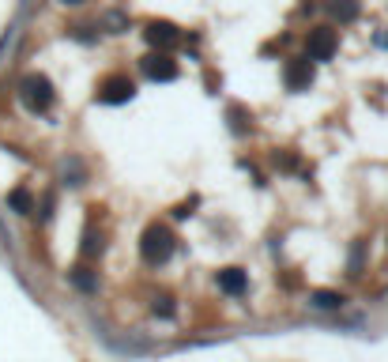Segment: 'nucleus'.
I'll list each match as a JSON object with an SVG mask.
<instances>
[{"instance_id":"f257e3e1","label":"nucleus","mask_w":388,"mask_h":362,"mask_svg":"<svg viewBox=\"0 0 388 362\" xmlns=\"http://www.w3.org/2000/svg\"><path fill=\"white\" fill-rule=\"evenodd\" d=\"M174 246H177V238H174V230L166 223H151L147 230H143V238H140V253L154 268L166 265V260L174 257Z\"/></svg>"},{"instance_id":"f03ea898","label":"nucleus","mask_w":388,"mask_h":362,"mask_svg":"<svg viewBox=\"0 0 388 362\" xmlns=\"http://www.w3.org/2000/svg\"><path fill=\"white\" fill-rule=\"evenodd\" d=\"M19 102H23L30 114H46V109L53 106V83L42 72L23 76V83H19Z\"/></svg>"},{"instance_id":"7ed1b4c3","label":"nucleus","mask_w":388,"mask_h":362,"mask_svg":"<svg viewBox=\"0 0 388 362\" xmlns=\"http://www.w3.org/2000/svg\"><path fill=\"white\" fill-rule=\"evenodd\" d=\"M339 53V30L336 23H320L309 30V38H305V57L309 61H332Z\"/></svg>"},{"instance_id":"20e7f679","label":"nucleus","mask_w":388,"mask_h":362,"mask_svg":"<svg viewBox=\"0 0 388 362\" xmlns=\"http://www.w3.org/2000/svg\"><path fill=\"white\" fill-rule=\"evenodd\" d=\"M140 72H143V80H151V83H170V80H177V61L166 49H154L140 61Z\"/></svg>"},{"instance_id":"39448f33","label":"nucleus","mask_w":388,"mask_h":362,"mask_svg":"<svg viewBox=\"0 0 388 362\" xmlns=\"http://www.w3.org/2000/svg\"><path fill=\"white\" fill-rule=\"evenodd\" d=\"M132 95H136V87H132L128 76H109V80L98 83V102H106V106H121Z\"/></svg>"},{"instance_id":"423d86ee","label":"nucleus","mask_w":388,"mask_h":362,"mask_svg":"<svg viewBox=\"0 0 388 362\" xmlns=\"http://www.w3.org/2000/svg\"><path fill=\"white\" fill-rule=\"evenodd\" d=\"M283 83L291 87V91H305L309 83H313V61L309 57H291L283 68Z\"/></svg>"},{"instance_id":"0eeeda50","label":"nucleus","mask_w":388,"mask_h":362,"mask_svg":"<svg viewBox=\"0 0 388 362\" xmlns=\"http://www.w3.org/2000/svg\"><path fill=\"white\" fill-rule=\"evenodd\" d=\"M143 38H147L154 49H174L177 38H181V30H177L174 23H166V19H151V23L143 27Z\"/></svg>"},{"instance_id":"6e6552de","label":"nucleus","mask_w":388,"mask_h":362,"mask_svg":"<svg viewBox=\"0 0 388 362\" xmlns=\"http://www.w3.org/2000/svg\"><path fill=\"white\" fill-rule=\"evenodd\" d=\"M325 12L332 23H347V19L358 16V0H325Z\"/></svg>"},{"instance_id":"1a4fd4ad","label":"nucleus","mask_w":388,"mask_h":362,"mask_svg":"<svg viewBox=\"0 0 388 362\" xmlns=\"http://www.w3.org/2000/svg\"><path fill=\"white\" fill-rule=\"evenodd\" d=\"M245 272H241V268H223V272H219V287H223L226 294H241V291H245Z\"/></svg>"},{"instance_id":"9d476101","label":"nucleus","mask_w":388,"mask_h":362,"mask_svg":"<svg viewBox=\"0 0 388 362\" xmlns=\"http://www.w3.org/2000/svg\"><path fill=\"white\" fill-rule=\"evenodd\" d=\"M8 207H12L16 215H30L35 212V196H30L27 189H12L8 193Z\"/></svg>"},{"instance_id":"9b49d317","label":"nucleus","mask_w":388,"mask_h":362,"mask_svg":"<svg viewBox=\"0 0 388 362\" xmlns=\"http://www.w3.org/2000/svg\"><path fill=\"white\" fill-rule=\"evenodd\" d=\"M313 306H317V310H339V306H343V294H339V291H317V294H313Z\"/></svg>"},{"instance_id":"f8f14e48","label":"nucleus","mask_w":388,"mask_h":362,"mask_svg":"<svg viewBox=\"0 0 388 362\" xmlns=\"http://www.w3.org/2000/svg\"><path fill=\"white\" fill-rule=\"evenodd\" d=\"M72 283H75V287H80V291H95V276H91V272H87V268H75Z\"/></svg>"},{"instance_id":"ddd939ff","label":"nucleus","mask_w":388,"mask_h":362,"mask_svg":"<svg viewBox=\"0 0 388 362\" xmlns=\"http://www.w3.org/2000/svg\"><path fill=\"white\" fill-rule=\"evenodd\" d=\"M154 313H159V317H174V306H170L166 294H162V298H154Z\"/></svg>"},{"instance_id":"4468645a","label":"nucleus","mask_w":388,"mask_h":362,"mask_svg":"<svg viewBox=\"0 0 388 362\" xmlns=\"http://www.w3.org/2000/svg\"><path fill=\"white\" fill-rule=\"evenodd\" d=\"M64 4H83V0H64Z\"/></svg>"}]
</instances>
